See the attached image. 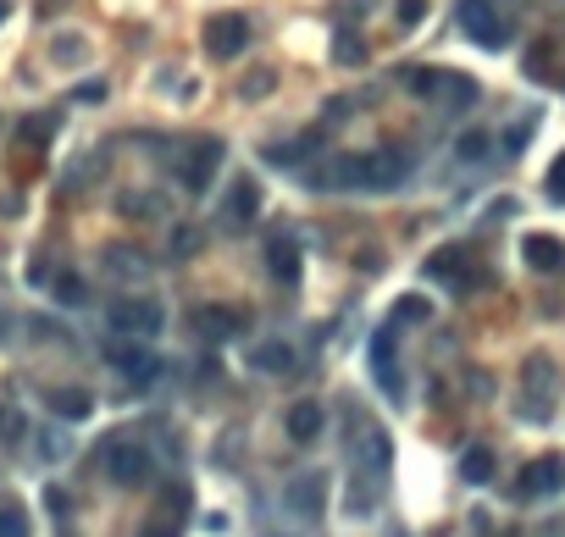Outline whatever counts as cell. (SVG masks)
<instances>
[{
	"label": "cell",
	"instance_id": "19",
	"mask_svg": "<svg viewBox=\"0 0 565 537\" xmlns=\"http://www.w3.org/2000/svg\"><path fill=\"white\" fill-rule=\"evenodd\" d=\"M250 366L255 371H272V377H289V371H294V349L283 344V338H266V344L250 349Z\"/></svg>",
	"mask_w": 565,
	"mask_h": 537
},
{
	"label": "cell",
	"instance_id": "21",
	"mask_svg": "<svg viewBox=\"0 0 565 537\" xmlns=\"http://www.w3.org/2000/svg\"><path fill=\"white\" fill-rule=\"evenodd\" d=\"M289 438L294 443H316V438H322V405H316V399L289 405Z\"/></svg>",
	"mask_w": 565,
	"mask_h": 537
},
{
	"label": "cell",
	"instance_id": "24",
	"mask_svg": "<svg viewBox=\"0 0 565 537\" xmlns=\"http://www.w3.org/2000/svg\"><path fill=\"white\" fill-rule=\"evenodd\" d=\"M460 477H466V482H488V477H493V449L471 443V449L460 454Z\"/></svg>",
	"mask_w": 565,
	"mask_h": 537
},
{
	"label": "cell",
	"instance_id": "33",
	"mask_svg": "<svg viewBox=\"0 0 565 537\" xmlns=\"http://www.w3.org/2000/svg\"><path fill=\"white\" fill-rule=\"evenodd\" d=\"M394 17H399V28H416L421 17H427V0H399Z\"/></svg>",
	"mask_w": 565,
	"mask_h": 537
},
{
	"label": "cell",
	"instance_id": "29",
	"mask_svg": "<svg viewBox=\"0 0 565 537\" xmlns=\"http://www.w3.org/2000/svg\"><path fill=\"white\" fill-rule=\"evenodd\" d=\"M488 150H493L488 133H460V144H455V156H460V161H482Z\"/></svg>",
	"mask_w": 565,
	"mask_h": 537
},
{
	"label": "cell",
	"instance_id": "31",
	"mask_svg": "<svg viewBox=\"0 0 565 537\" xmlns=\"http://www.w3.org/2000/svg\"><path fill=\"white\" fill-rule=\"evenodd\" d=\"M50 133H56V117H28L23 122V144H50Z\"/></svg>",
	"mask_w": 565,
	"mask_h": 537
},
{
	"label": "cell",
	"instance_id": "39",
	"mask_svg": "<svg viewBox=\"0 0 565 537\" xmlns=\"http://www.w3.org/2000/svg\"><path fill=\"white\" fill-rule=\"evenodd\" d=\"M6 327H12V322H6V311H0V344H6Z\"/></svg>",
	"mask_w": 565,
	"mask_h": 537
},
{
	"label": "cell",
	"instance_id": "5",
	"mask_svg": "<svg viewBox=\"0 0 565 537\" xmlns=\"http://www.w3.org/2000/svg\"><path fill=\"white\" fill-rule=\"evenodd\" d=\"M410 178V156L405 150H372V156L355 161V189H399Z\"/></svg>",
	"mask_w": 565,
	"mask_h": 537
},
{
	"label": "cell",
	"instance_id": "2",
	"mask_svg": "<svg viewBox=\"0 0 565 537\" xmlns=\"http://www.w3.org/2000/svg\"><path fill=\"white\" fill-rule=\"evenodd\" d=\"M521 382H527V399H521V416L527 421H549L554 416V394H560V371H554L549 355H532L521 366Z\"/></svg>",
	"mask_w": 565,
	"mask_h": 537
},
{
	"label": "cell",
	"instance_id": "13",
	"mask_svg": "<svg viewBox=\"0 0 565 537\" xmlns=\"http://www.w3.org/2000/svg\"><path fill=\"white\" fill-rule=\"evenodd\" d=\"M355 471L372 477V482L388 477V432L383 427H366L361 432V443H355Z\"/></svg>",
	"mask_w": 565,
	"mask_h": 537
},
{
	"label": "cell",
	"instance_id": "22",
	"mask_svg": "<svg viewBox=\"0 0 565 537\" xmlns=\"http://www.w3.org/2000/svg\"><path fill=\"white\" fill-rule=\"evenodd\" d=\"M45 405L56 410L61 421H84L89 410H95V399H89V388H50Z\"/></svg>",
	"mask_w": 565,
	"mask_h": 537
},
{
	"label": "cell",
	"instance_id": "16",
	"mask_svg": "<svg viewBox=\"0 0 565 537\" xmlns=\"http://www.w3.org/2000/svg\"><path fill=\"white\" fill-rule=\"evenodd\" d=\"M244 327L239 311H217V305H205V311H194V333L205 338V344H222V338H233Z\"/></svg>",
	"mask_w": 565,
	"mask_h": 537
},
{
	"label": "cell",
	"instance_id": "23",
	"mask_svg": "<svg viewBox=\"0 0 565 537\" xmlns=\"http://www.w3.org/2000/svg\"><path fill=\"white\" fill-rule=\"evenodd\" d=\"M45 56L56 61V67H84V61H89V39L84 34H50Z\"/></svg>",
	"mask_w": 565,
	"mask_h": 537
},
{
	"label": "cell",
	"instance_id": "1",
	"mask_svg": "<svg viewBox=\"0 0 565 537\" xmlns=\"http://www.w3.org/2000/svg\"><path fill=\"white\" fill-rule=\"evenodd\" d=\"M106 477L117 488H145L156 477V460H150V449L139 438H111L106 443Z\"/></svg>",
	"mask_w": 565,
	"mask_h": 537
},
{
	"label": "cell",
	"instance_id": "40",
	"mask_svg": "<svg viewBox=\"0 0 565 537\" xmlns=\"http://www.w3.org/2000/svg\"><path fill=\"white\" fill-rule=\"evenodd\" d=\"M6 12H12V6H6V0H0V23H6Z\"/></svg>",
	"mask_w": 565,
	"mask_h": 537
},
{
	"label": "cell",
	"instance_id": "6",
	"mask_svg": "<svg viewBox=\"0 0 565 537\" xmlns=\"http://www.w3.org/2000/svg\"><path fill=\"white\" fill-rule=\"evenodd\" d=\"M217 167H222V139H189L183 144V156H178V178H183V189H211V178H217Z\"/></svg>",
	"mask_w": 565,
	"mask_h": 537
},
{
	"label": "cell",
	"instance_id": "38",
	"mask_svg": "<svg viewBox=\"0 0 565 537\" xmlns=\"http://www.w3.org/2000/svg\"><path fill=\"white\" fill-rule=\"evenodd\" d=\"M45 504H50L56 515H67V493H61V488H50V493H45Z\"/></svg>",
	"mask_w": 565,
	"mask_h": 537
},
{
	"label": "cell",
	"instance_id": "37",
	"mask_svg": "<svg viewBox=\"0 0 565 537\" xmlns=\"http://www.w3.org/2000/svg\"><path fill=\"white\" fill-rule=\"evenodd\" d=\"M145 537H178V521H150Z\"/></svg>",
	"mask_w": 565,
	"mask_h": 537
},
{
	"label": "cell",
	"instance_id": "34",
	"mask_svg": "<svg viewBox=\"0 0 565 537\" xmlns=\"http://www.w3.org/2000/svg\"><path fill=\"white\" fill-rule=\"evenodd\" d=\"M200 250V233L194 227H172V255H194Z\"/></svg>",
	"mask_w": 565,
	"mask_h": 537
},
{
	"label": "cell",
	"instance_id": "35",
	"mask_svg": "<svg viewBox=\"0 0 565 537\" xmlns=\"http://www.w3.org/2000/svg\"><path fill=\"white\" fill-rule=\"evenodd\" d=\"M272 72H250V84H244V100H261V95H272Z\"/></svg>",
	"mask_w": 565,
	"mask_h": 537
},
{
	"label": "cell",
	"instance_id": "4",
	"mask_svg": "<svg viewBox=\"0 0 565 537\" xmlns=\"http://www.w3.org/2000/svg\"><path fill=\"white\" fill-rule=\"evenodd\" d=\"M460 28L477 39L482 50H505L510 45V17L493 0H460Z\"/></svg>",
	"mask_w": 565,
	"mask_h": 537
},
{
	"label": "cell",
	"instance_id": "18",
	"mask_svg": "<svg viewBox=\"0 0 565 537\" xmlns=\"http://www.w3.org/2000/svg\"><path fill=\"white\" fill-rule=\"evenodd\" d=\"M322 493H327V482L316 477V471H311V477H294L289 482V510L294 515H311V521H316V515H322Z\"/></svg>",
	"mask_w": 565,
	"mask_h": 537
},
{
	"label": "cell",
	"instance_id": "26",
	"mask_svg": "<svg viewBox=\"0 0 565 537\" xmlns=\"http://www.w3.org/2000/svg\"><path fill=\"white\" fill-rule=\"evenodd\" d=\"M122 216H133V222H156L161 216V194H122Z\"/></svg>",
	"mask_w": 565,
	"mask_h": 537
},
{
	"label": "cell",
	"instance_id": "11",
	"mask_svg": "<svg viewBox=\"0 0 565 537\" xmlns=\"http://www.w3.org/2000/svg\"><path fill=\"white\" fill-rule=\"evenodd\" d=\"M255 211H261V189H255V178H233L228 200H222V222H228V233L250 227Z\"/></svg>",
	"mask_w": 565,
	"mask_h": 537
},
{
	"label": "cell",
	"instance_id": "12",
	"mask_svg": "<svg viewBox=\"0 0 565 537\" xmlns=\"http://www.w3.org/2000/svg\"><path fill=\"white\" fill-rule=\"evenodd\" d=\"M372 371H377V382H383L388 399L405 394V371H399V360H394V327H383V333L372 338Z\"/></svg>",
	"mask_w": 565,
	"mask_h": 537
},
{
	"label": "cell",
	"instance_id": "41",
	"mask_svg": "<svg viewBox=\"0 0 565 537\" xmlns=\"http://www.w3.org/2000/svg\"><path fill=\"white\" fill-rule=\"evenodd\" d=\"M50 6H61V0H50Z\"/></svg>",
	"mask_w": 565,
	"mask_h": 537
},
{
	"label": "cell",
	"instance_id": "3",
	"mask_svg": "<svg viewBox=\"0 0 565 537\" xmlns=\"http://www.w3.org/2000/svg\"><path fill=\"white\" fill-rule=\"evenodd\" d=\"M106 322H111V333H117V338H156L167 316H161V305H156V299L128 294V299H111Z\"/></svg>",
	"mask_w": 565,
	"mask_h": 537
},
{
	"label": "cell",
	"instance_id": "7",
	"mask_svg": "<svg viewBox=\"0 0 565 537\" xmlns=\"http://www.w3.org/2000/svg\"><path fill=\"white\" fill-rule=\"evenodd\" d=\"M106 355H111V366H117L122 377L133 382V388H150V382L161 377V366H156V355H150L145 338H117V344H111Z\"/></svg>",
	"mask_w": 565,
	"mask_h": 537
},
{
	"label": "cell",
	"instance_id": "17",
	"mask_svg": "<svg viewBox=\"0 0 565 537\" xmlns=\"http://www.w3.org/2000/svg\"><path fill=\"white\" fill-rule=\"evenodd\" d=\"M106 272L117 277V283H145V277H150V261H145V250L111 244V250H106Z\"/></svg>",
	"mask_w": 565,
	"mask_h": 537
},
{
	"label": "cell",
	"instance_id": "9",
	"mask_svg": "<svg viewBox=\"0 0 565 537\" xmlns=\"http://www.w3.org/2000/svg\"><path fill=\"white\" fill-rule=\"evenodd\" d=\"M244 45H250V23H244L239 12H228V17H211V23H205V50H211L217 61H233Z\"/></svg>",
	"mask_w": 565,
	"mask_h": 537
},
{
	"label": "cell",
	"instance_id": "14",
	"mask_svg": "<svg viewBox=\"0 0 565 537\" xmlns=\"http://www.w3.org/2000/svg\"><path fill=\"white\" fill-rule=\"evenodd\" d=\"M521 255H527L532 272H565V239H554V233H527Z\"/></svg>",
	"mask_w": 565,
	"mask_h": 537
},
{
	"label": "cell",
	"instance_id": "32",
	"mask_svg": "<svg viewBox=\"0 0 565 537\" xmlns=\"http://www.w3.org/2000/svg\"><path fill=\"white\" fill-rule=\"evenodd\" d=\"M56 299H61V305H84V283H78L73 272H61L56 277Z\"/></svg>",
	"mask_w": 565,
	"mask_h": 537
},
{
	"label": "cell",
	"instance_id": "25",
	"mask_svg": "<svg viewBox=\"0 0 565 537\" xmlns=\"http://www.w3.org/2000/svg\"><path fill=\"white\" fill-rule=\"evenodd\" d=\"M333 61H338V67H361V61H366V45L349 34V28H338V34H333Z\"/></svg>",
	"mask_w": 565,
	"mask_h": 537
},
{
	"label": "cell",
	"instance_id": "8",
	"mask_svg": "<svg viewBox=\"0 0 565 537\" xmlns=\"http://www.w3.org/2000/svg\"><path fill=\"white\" fill-rule=\"evenodd\" d=\"M427 277H438V283H449L455 294H471V288H482L488 277L471 266V255L466 250H438L433 261H427Z\"/></svg>",
	"mask_w": 565,
	"mask_h": 537
},
{
	"label": "cell",
	"instance_id": "36",
	"mask_svg": "<svg viewBox=\"0 0 565 537\" xmlns=\"http://www.w3.org/2000/svg\"><path fill=\"white\" fill-rule=\"evenodd\" d=\"M543 189H549V200H565V156L554 161V172H549V183H543Z\"/></svg>",
	"mask_w": 565,
	"mask_h": 537
},
{
	"label": "cell",
	"instance_id": "27",
	"mask_svg": "<svg viewBox=\"0 0 565 537\" xmlns=\"http://www.w3.org/2000/svg\"><path fill=\"white\" fill-rule=\"evenodd\" d=\"M427 316H433V305H427L421 294H405V299H399V311H394V327H399V322L416 327V322H427Z\"/></svg>",
	"mask_w": 565,
	"mask_h": 537
},
{
	"label": "cell",
	"instance_id": "10",
	"mask_svg": "<svg viewBox=\"0 0 565 537\" xmlns=\"http://www.w3.org/2000/svg\"><path fill=\"white\" fill-rule=\"evenodd\" d=\"M565 488V460L560 454H543V460H532L527 471H521L516 482V499H549V493Z\"/></svg>",
	"mask_w": 565,
	"mask_h": 537
},
{
	"label": "cell",
	"instance_id": "30",
	"mask_svg": "<svg viewBox=\"0 0 565 537\" xmlns=\"http://www.w3.org/2000/svg\"><path fill=\"white\" fill-rule=\"evenodd\" d=\"M0 537H28V515H23V504H0Z\"/></svg>",
	"mask_w": 565,
	"mask_h": 537
},
{
	"label": "cell",
	"instance_id": "20",
	"mask_svg": "<svg viewBox=\"0 0 565 537\" xmlns=\"http://www.w3.org/2000/svg\"><path fill=\"white\" fill-rule=\"evenodd\" d=\"M433 100H438V106H449V111H466V106H477V84H471L466 72H444Z\"/></svg>",
	"mask_w": 565,
	"mask_h": 537
},
{
	"label": "cell",
	"instance_id": "28",
	"mask_svg": "<svg viewBox=\"0 0 565 537\" xmlns=\"http://www.w3.org/2000/svg\"><path fill=\"white\" fill-rule=\"evenodd\" d=\"M438 78H444V72L416 67V72H405V89H410V95H427V100H433V95H438Z\"/></svg>",
	"mask_w": 565,
	"mask_h": 537
},
{
	"label": "cell",
	"instance_id": "15",
	"mask_svg": "<svg viewBox=\"0 0 565 537\" xmlns=\"http://www.w3.org/2000/svg\"><path fill=\"white\" fill-rule=\"evenodd\" d=\"M266 272H272L283 288H294V283H300V250H294V239H289V233H277V239L266 244Z\"/></svg>",
	"mask_w": 565,
	"mask_h": 537
}]
</instances>
